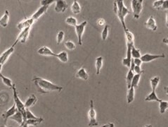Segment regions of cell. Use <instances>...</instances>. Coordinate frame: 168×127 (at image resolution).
I'll list each match as a JSON object with an SVG mask.
<instances>
[{
    "label": "cell",
    "mask_w": 168,
    "mask_h": 127,
    "mask_svg": "<svg viewBox=\"0 0 168 127\" xmlns=\"http://www.w3.org/2000/svg\"><path fill=\"white\" fill-rule=\"evenodd\" d=\"M33 81L37 87V90L42 93H48L53 92V91L61 92L63 90V87L53 83L49 80L44 79V78L35 77L33 79Z\"/></svg>",
    "instance_id": "obj_1"
},
{
    "label": "cell",
    "mask_w": 168,
    "mask_h": 127,
    "mask_svg": "<svg viewBox=\"0 0 168 127\" xmlns=\"http://www.w3.org/2000/svg\"><path fill=\"white\" fill-rule=\"evenodd\" d=\"M113 11L115 14H116L117 17H118L119 20H120L124 30L127 28L125 22V17L130 13V11H129L128 8L125 6L124 2L122 1V0H116V1H114Z\"/></svg>",
    "instance_id": "obj_2"
},
{
    "label": "cell",
    "mask_w": 168,
    "mask_h": 127,
    "mask_svg": "<svg viewBox=\"0 0 168 127\" xmlns=\"http://www.w3.org/2000/svg\"><path fill=\"white\" fill-rule=\"evenodd\" d=\"M12 90H13V97H14V104L16 105L18 111L20 112L21 113L23 114V119H24V123H25V122H26V108L25 107L24 103H23V102L21 100L20 98H19L16 86H15L14 84L12 87Z\"/></svg>",
    "instance_id": "obj_3"
},
{
    "label": "cell",
    "mask_w": 168,
    "mask_h": 127,
    "mask_svg": "<svg viewBox=\"0 0 168 127\" xmlns=\"http://www.w3.org/2000/svg\"><path fill=\"white\" fill-rule=\"evenodd\" d=\"M143 0H132V11L133 17L135 19H139L143 8Z\"/></svg>",
    "instance_id": "obj_4"
},
{
    "label": "cell",
    "mask_w": 168,
    "mask_h": 127,
    "mask_svg": "<svg viewBox=\"0 0 168 127\" xmlns=\"http://www.w3.org/2000/svg\"><path fill=\"white\" fill-rule=\"evenodd\" d=\"M89 126L92 127V126H98V122L97 121V113L94 109V101L93 99L90 100V109H89Z\"/></svg>",
    "instance_id": "obj_5"
},
{
    "label": "cell",
    "mask_w": 168,
    "mask_h": 127,
    "mask_svg": "<svg viewBox=\"0 0 168 127\" xmlns=\"http://www.w3.org/2000/svg\"><path fill=\"white\" fill-rule=\"evenodd\" d=\"M87 24V21H84L83 22H82L80 24H78L76 26H75V30L76 35L78 37V44L79 45H82V35L85 30V27Z\"/></svg>",
    "instance_id": "obj_6"
},
{
    "label": "cell",
    "mask_w": 168,
    "mask_h": 127,
    "mask_svg": "<svg viewBox=\"0 0 168 127\" xmlns=\"http://www.w3.org/2000/svg\"><path fill=\"white\" fill-rule=\"evenodd\" d=\"M30 31V28H25L24 30H23L22 31H21V33H19V35L17 37V39L16 40V41L14 44H13V47H15V45L18 43V42H21V43H25L26 42V40L28 38Z\"/></svg>",
    "instance_id": "obj_7"
},
{
    "label": "cell",
    "mask_w": 168,
    "mask_h": 127,
    "mask_svg": "<svg viewBox=\"0 0 168 127\" xmlns=\"http://www.w3.org/2000/svg\"><path fill=\"white\" fill-rule=\"evenodd\" d=\"M165 54H145L142 55L141 57V60L142 62L145 63H148L151 61L156 60L158 59H161V58H165Z\"/></svg>",
    "instance_id": "obj_8"
},
{
    "label": "cell",
    "mask_w": 168,
    "mask_h": 127,
    "mask_svg": "<svg viewBox=\"0 0 168 127\" xmlns=\"http://www.w3.org/2000/svg\"><path fill=\"white\" fill-rule=\"evenodd\" d=\"M68 7V4H67L65 0H57L56 1V6H55V11L58 14L64 13Z\"/></svg>",
    "instance_id": "obj_9"
},
{
    "label": "cell",
    "mask_w": 168,
    "mask_h": 127,
    "mask_svg": "<svg viewBox=\"0 0 168 127\" xmlns=\"http://www.w3.org/2000/svg\"><path fill=\"white\" fill-rule=\"evenodd\" d=\"M34 23H35V21H34L33 18H26L25 19V20H23L22 21H21L20 23H18V24H17L16 27L19 31H22L23 30L27 28H31V26L33 25Z\"/></svg>",
    "instance_id": "obj_10"
},
{
    "label": "cell",
    "mask_w": 168,
    "mask_h": 127,
    "mask_svg": "<svg viewBox=\"0 0 168 127\" xmlns=\"http://www.w3.org/2000/svg\"><path fill=\"white\" fill-rule=\"evenodd\" d=\"M14 52V47L11 46L10 48H8L7 50H6L5 52L2 53V54L0 56V63H1L2 65H4Z\"/></svg>",
    "instance_id": "obj_11"
},
{
    "label": "cell",
    "mask_w": 168,
    "mask_h": 127,
    "mask_svg": "<svg viewBox=\"0 0 168 127\" xmlns=\"http://www.w3.org/2000/svg\"><path fill=\"white\" fill-rule=\"evenodd\" d=\"M37 53L40 55H42V56L46 57H56V54L51 49H49V47H48L46 46H43L42 47H40L37 50Z\"/></svg>",
    "instance_id": "obj_12"
},
{
    "label": "cell",
    "mask_w": 168,
    "mask_h": 127,
    "mask_svg": "<svg viewBox=\"0 0 168 127\" xmlns=\"http://www.w3.org/2000/svg\"><path fill=\"white\" fill-rule=\"evenodd\" d=\"M144 25H145L146 28L149 29L152 31H156V30L158 29V25H157L156 20L153 16H151L148 18L147 21L144 23Z\"/></svg>",
    "instance_id": "obj_13"
},
{
    "label": "cell",
    "mask_w": 168,
    "mask_h": 127,
    "mask_svg": "<svg viewBox=\"0 0 168 127\" xmlns=\"http://www.w3.org/2000/svg\"><path fill=\"white\" fill-rule=\"evenodd\" d=\"M49 6H41L40 8H38V9L35 12V14H34L33 16H32L30 18H33L34 21H37V19H39L40 17H41L42 15L45 14V13L47 11L48 8Z\"/></svg>",
    "instance_id": "obj_14"
},
{
    "label": "cell",
    "mask_w": 168,
    "mask_h": 127,
    "mask_svg": "<svg viewBox=\"0 0 168 127\" xmlns=\"http://www.w3.org/2000/svg\"><path fill=\"white\" fill-rule=\"evenodd\" d=\"M17 111H18V109H17L16 106L15 104H14L11 107H10L9 109L6 110V111H5L3 114H2V118L4 119V122H6V120H7L8 119H9V117H11V116L14 115Z\"/></svg>",
    "instance_id": "obj_15"
},
{
    "label": "cell",
    "mask_w": 168,
    "mask_h": 127,
    "mask_svg": "<svg viewBox=\"0 0 168 127\" xmlns=\"http://www.w3.org/2000/svg\"><path fill=\"white\" fill-rule=\"evenodd\" d=\"M9 119L14 120L15 122H16L19 125H20V126H22V125L24 124V119H23V114H21L19 111H17L14 115L9 117Z\"/></svg>",
    "instance_id": "obj_16"
},
{
    "label": "cell",
    "mask_w": 168,
    "mask_h": 127,
    "mask_svg": "<svg viewBox=\"0 0 168 127\" xmlns=\"http://www.w3.org/2000/svg\"><path fill=\"white\" fill-rule=\"evenodd\" d=\"M37 102V97H36L35 95H30L28 97V98L26 99L25 103H24L25 107L26 108V109H28V108L35 105Z\"/></svg>",
    "instance_id": "obj_17"
},
{
    "label": "cell",
    "mask_w": 168,
    "mask_h": 127,
    "mask_svg": "<svg viewBox=\"0 0 168 127\" xmlns=\"http://www.w3.org/2000/svg\"><path fill=\"white\" fill-rule=\"evenodd\" d=\"M75 77L78 78H80V79L84 80H87L89 79V76L88 73H87L86 69L82 67L81 69L78 70L77 73L75 74Z\"/></svg>",
    "instance_id": "obj_18"
},
{
    "label": "cell",
    "mask_w": 168,
    "mask_h": 127,
    "mask_svg": "<svg viewBox=\"0 0 168 127\" xmlns=\"http://www.w3.org/2000/svg\"><path fill=\"white\" fill-rule=\"evenodd\" d=\"M125 37H126L127 44H131V45H135V36L131 31H129L128 28L124 30Z\"/></svg>",
    "instance_id": "obj_19"
},
{
    "label": "cell",
    "mask_w": 168,
    "mask_h": 127,
    "mask_svg": "<svg viewBox=\"0 0 168 127\" xmlns=\"http://www.w3.org/2000/svg\"><path fill=\"white\" fill-rule=\"evenodd\" d=\"M9 21V12L8 10H6L3 16L0 18V25L3 28L7 27Z\"/></svg>",
    "instance_id": "obj_20"
},
{
    "label": "cell",
    "mask_w": 168,
    "mask_h": 127,
    "mask_svg": "<svg viewBox=\"0 0 168 127\" xmlns=\"http://www.w3.org/2000/svg\"><path fill=\"white\" fill-rule=\"evenodd\" d=\"M95 66H96V74H97V75H99L100 73H101V68L103 67V57H99L96 59Z\"/></svg>",
    "instance_id": "obj_21"
},
{
    "label": "cell",
    "mask_w": 168,
    "mask_h": 127,
    "mask_svg": "<svg viewBox=\"0 0 168 127\" xmlns=\"http://www.w3.org/2000/svg\"><path fill=\"white\" fill-rule=\"evenodd\" d=\"M81 6L79 2L76 0H74L71 6V11L74 14H79L81 12Z\"/></svg>",
    "instance_id": "obj_22"
},
{
    "label": "cell",
    "mask_w": 168,
    "mask_h": 127,
    "mask_svg": "<svg viewBox=\"0 0 168 127\" xmlns=\"http://www.w3.org/2000/svg\"><path fill=\"white\" fill-rule=\"evenodd\" d=\"M55 57H57L59 59V61L63 63H67L68 61V53L65 51H62L59 54H56Z\"/></svg>",
    "instance_id": "obj_23"
},
{
    "label": "cell",
    "mask_w": 168,
    "mask_h": 127,
    "mask_svg": "<svg viewBox=\"0 0 168 127\" xmlns=\"http://www.w3.org/2000/svg\"><path fill=\"white\" fill-rule=\"evenodd\" d=\"M135 88H132V87L127 90V100L128 104H131L135 99Z\"/></svg>",
    "instance_id": "obj_24"
},
{
    "label": "cell",
    "mask_w": 168,
    "mask_h": 127,
    "mask_svg": "<svg viewBox=\"0 0 168 127\" xmlns=\"http://www.w3.org/2000/svg\"><path fill=\"white\" fill-rule=\"evenodd\" d=\"M161 100V99H159L158 97L157 96L156 91H153L150 93L148 96L146 97L145 101L146 102H153V101H156V102H160Z\"/></svg>",
    "instance_id": "obj_25"
},
{
    "label": "cell",
    "mask_w": 168,
    "mask_h": 127,
    "mask_svg": "<svg viewBox=\"0 0 168 127\" xmlns=\"http://www.w3.org/2000/svg\"><path fill=\"white\" fill-rule=\"evenodd\" d=\"M160 78L159 76H155V77L151 78L150 83L153 91H156L157 87H158L159 83H160Z\"/></svg>",
    "instance_id": "obj_26"
},
{
    "label": "cell",
    "mask_w": 168,
    "mask_h": 127,
    "mask_svg": "<svg viewBox=\"0 0 168 127\" xmlns=\"http://www.w3.org/2000/svg\"><path fill=\"white\" fill-rule=\"evenodd\" d=\"M141 74H135V76H134V77L132 78V83H131L132 88H134L135 89L136 88H137L138 86H139V80L141 79Z\"/></svg>",
    "instance_id": "obj_27"
},
{
    "label": "cell",
    "mask_w": 168,
    "mask_h": 127,
    "mask_svg": "<svg viewBox=\"0 0 168 127\" xmlns=\"http://www.w3.org/2000/svg\"><path fill=\"white\" fill-rule=\"evenodd\" d=\"M44 119L41 117H39L37 119H27L26 120V124L27 126H37L43 122Z\"/></svg>",
    "instance_id": "obj_28"
},
{
    "label": "cell",
    "mask_w": 168,
    "mask_h": 127,
    "mask_svg": "<svg viewBox=\"0 0 168 127\" xmlns=\"http://www.w3.org/2000/svg\"><path fill=\"white\" fill-rule=\"evenodd\" d=\"M135 76V73L132 71V70L129 69V71L127 72V76H126V83H127V89L130 88L131 87V83H132V78Z\"/></svg>",
    "instance_id": "obj_29"
},
{
    "label": "cell",
    "mask_w": 168,
    "mask_h": 127,
    "mask_svg": "<svg viewBox=\"0 0 168 127\" xmlns=\"http://www.w3.org/2000/svg\"><path fill=\"white\" fill-rule=\"evenodd\" d=\"M0 78H2V82H3V83L6 86H7L8 88H12L14 84L12 83V80H11L10 78H8V77H6V76H4L3 74L1 73H0Z\"/></svg>",
    "instance_id": "obj_30"
},
{
    "label": "cell",
    "mask_w": 168,
    "mask_h": 127,
    "mask_svg": "<svg viewBox=\"0 0 168 127\" xmlns=\"http://www.w3.org/2000/svg\"><path fill=\"white\" fill-rule=\"evenodd\" d=\"M131 55H132V59H139V58H141V57L140 50H138L137 48H136L135 45L132 47Z\"/></svg>",
    "instance_id": "obj_31"
},
{
    "label": "cell",
    "mask_w": 168,
    "mask_h": 127,
    "mask_svg": "<svg viewBox=\"0 0 168 127\" xmlns=\"http://www.w3.org/2000/svg\"><path fill=\"white\" fill-rule=\"evenodd\" d=\"M159 108H160V114H164L168 108L167 101H164L163 100V99H161V100L159 102Z\"/></svg>",
    "instance_id": "obj_32"
},
{
    "label": "cell",
    "mask_w": 168,
    "mask_h": 127,
    "mask_svg": "<svg viewBox=\"0 0 168 127\" xmlns=\"http://www.w3.org/2000/svg\"><path fill=\"white\" fill-rule=\"evenodd\" d=\"M65 23H66L67 24H68L69 25L75 27L78 25V20L77 18H75V17L69 16L65 19Z\"/></svg>",
    "instance_id": "obj_33"
},
{
    "label": "cell",
    "mask_w": 168,
    "mask_h": 127,
    "mask_svg": "<svg viewBox=\"0 0 168 127\" xmlns=\"http://www.w3.org/2000/svg\"><path fill=\"white\" fill-rule=\"evenodd\" d=\"M108 32H109V25H106L105 26H104L103 31H102V33H101V38L103 41H105V40H107V37L108 35Z\"/></svg>",
    "instance_id": "obj_34"
},
{
    "label": "cell",
    "mask_w": 168,
    "mask_h": 127,
    "mask_svg": "<svg viewBox=\"0 0 168 127\" xmlns=\"http://www.w3.org/2000/svg\"><path fill=\"white\" fill-rule=\"evenodd\" d=\"M65 47L69 50H74L76 48L75 44L72 41H66L64 42Z\"/></svg>",
    "instance_id": "obj_35"
},
{
    "label": "cell",
    "mask_w": 168,
    "mask_h": 127,
    "mask_svg": "<svg viewBox=\"0 0 168 127\" xmlns=\"http://www.w3.org/2000/svg\"><path fill=\"white\" fill-rule=\"evenodd\" d=\"M64 36H65V33L64 32L61 31H59L58 34H57V36H56V41H57V44H61L62 41L64 39Z\"/></svg>",
    "instance_id": "obj_36"
},
{
    "label": "cell",
    "mask_w": 168,
    "mask_h": 127,
    "mask_svg": "<svg viewBox=\"0 0 168 127\" xmlns=\"http://www.w3.org/2000/svg\"><path fill=\"white\" fill-rule=\"evenodd\" d=\"M164 1L165 0H156V1L153 2V7L156 8V9H160L163 3H164Z\"/></svg>",
    "instance_id": "obj_37"
},
{
    "label": "cell",
    "mask_w": 168,
    "mask_h": 127,
    "mask_svg": "<svg viewBox=\"0 0 168 127\" xmlns=\"http://www.w3.org/2000/svg\"><path fill=\"white\" fill-rule=\"evenodd\" d=\"M39 117L34 115L32 112L30 111L28 109H26V120L27 119H37Z\"/></svg>",
    "instance_id": "obj_38"
},
{
    "label": "cell",
    "mask_w": 168,
    "mask_h": 127,
    "mask_svg": "<svg viewBox=\"0 0 168 127\" xmlns=\"http://www.w3.org/2000/svg\"><path fill=\"white\" fill-rule=\"evenodd\" d=\"M54 2H56V1H55V0H41V1H40V4H41V6H49L50 4H53Z\"/></svg>",
    "instance_id": "obj_39"
},
{
    "label": "cell",
    "mask_w": 168,
    "mask_h": 127,
    "mask_svg": "<svg viewBox=\"0 0 168 127\" xmlns=\"http://www.w3.org/2000/svg\"><path fill=\"white\" fill-rule=\"evenodd\" d=\"M133 72L135 73V74H142V73H144V71L143 69H141V67L135 66V68H134Z\"/></svg>",
    "instance_id": "obj_40"
},
{
    "label": "cell",
    "mask_w": 168,
    "mask_h": 127,
    "mask_svg": "<svg viewBox=\"0 0 168 127\" xmlns=\"http://www.w3.org/2000/svg\"><path fill=\"white\" fill-rule=\"evenodd\" d=\"M134 63H135V66H138V67H141L142 64V61L141 60V59H133Z\"/></svg>",
    "instance_id": "obj_41"
},
{
    "label": "cell",
    "mask_w": 168,
    "mask_h": 127,
    "mask_svg": "<svg viewBox=\"0 0 168 127\" xmlns=\"http://www.w3.org/2000/svg\"><path fill=\"white\" fill-rule=\"evenodd\" d=\"M168 8V1L167 0H165L164 3L161 6V8H160V10H167Z\"/></svg>",
    "instance_id": "obj_42"
},
{
    "label": "cell",
    "mask_w": 168,
    "mask_h": 127,
    "mask_svg": "<svg viewBox=\"0 0 168 127\" xmlns=\"http://www.w3.org/2000/svg\"><path fill=\"white\" fill-rule=\"evenodd\" d=\"M97 23H98V25H100V26H101V25H105V24H106V21H105V19H103V18H99V20H98V21H97Z\"/></svg>",
    "instance_id": "obj_43"
},
{
    "label": "cell",
    "mask_w": 168,
    "mask_h": 127,
    "mask_svg": "<svg viewBox=\"0 0 168 127\" xmlns=\"http://www.w3.org/2000/svg\"><path fill=\"white\" fill-rule=\"evenodd\" d=\"M108 127H115V126H114V124H113V123H110V124H108Z\"/></svg>",
    "instance_id": "obj_44"
},
{
    "label": "cell",
    "mask_w": 168,
    "mask_h": 127,
    "mask_svg": "<svg viewBox=\"0 0 168 127\" xmlns=\"http://www.w3.org/2000/svg\"><path fill=\"white\" fill-rule=\"evenodd\" d=\"M29 126H27V125L26 124V123H24V124H23L22 126H21L20 127H28Z\"/></svg>",
    "instance_id": "obj_45"
},
{
    "label": "cell",
    "mask_w": 168,
    "mask_h": 127,
    "mask_svg": "<svg viewBox=\"0 0 168 127\" xmlns=\"http://www.w3.org/2000/svg\"><path fill=\"white\" fill-rule=\"evenodd\" d=\"M145 127H153V126H152V125L148 124V125H146V126Z\"/></svg>",
    "instance_id": "obj_46"
},
{
    "label": "cell",
    "mask_w": 168,
    "mask_h": 127,
    "mask_svg": "<svg viewBox=\"0 0 168 127\" xmlns=\"http://www.w3.org/2000/svg\"><path fill=\"white\" fill-rule=\"evenodd\" d=\"M0 127H8V126H5V125H4V124H2V125H0Z\"/></svg>",
    "instance_id": "obj_47"
},
{
    "label": "cell",
    "mask_w": 168,
    "mask_h": 127,
    "mask_svg": "<svg viewBox=\"0 0 168 127\" xmlns=\"http://www.w3.org/2000/svg\"><path fill=\"white\" fill-rule=\"evenodd\" d=\"M2 67H3V65H2L1 63H0V73H1V70H2Z\"/></svg>",
    "instance_id": "obj_48"
},
{
    "label": "cell",
    "mask_w": 168,
    "mask_h": 127,
    "mask_svg": "<svg viewBox=\"0 0 168 127\" xmlns=\"http://www.w3.org/2000/svg\"><path fill=\"white\" fill-rule=\"evenodd\" d=\"M108 124H105V125H103V126H102L101 127H108Z\"/></svg>",
    "instance_id": "obj_49"
}]
</instances>
